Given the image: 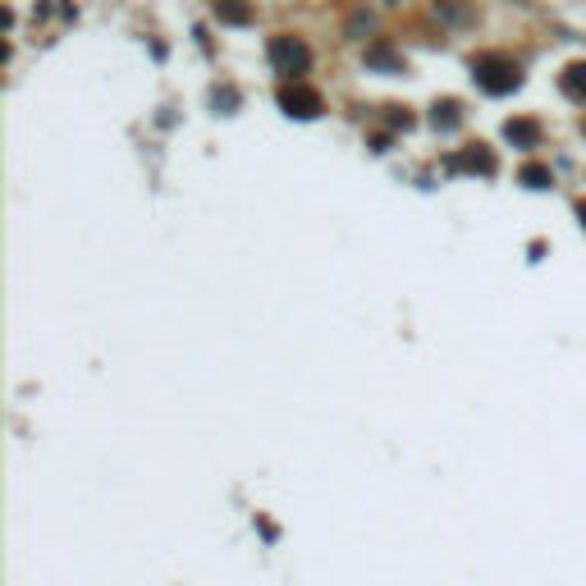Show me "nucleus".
<instances>
[{"label":"nucleus","instance_id":"nucleus-8","mask_svg":"<svg viewBox=\"0 0 586 586\" xmlns=\"http://www.w3.org/2000/svg\"><path fill=\"white\" fill-rule=\"evenodd\" d=\"M431 124H435L440 133H454L458 124H463V110H458V101H435Z\"/></svg>","mask_w":586,"mask_h":586},{"label":"nucleus","instance_id":"nucleus-5","mask_svg":"<svg viewBox=\"0 0 586 586\" xmlns=\"http://www.w3.org/2000/svg\"><path fill=\"white\" fill-rule=\"evenodd\" d=\"M211 10H216V19L225 23V28H248V23L257 19L252 0H211Z\"/></svg>","mask_w":586,"mask_h":586},{"label":"nucleus","instance_id":"nucleus-6","mask_svg":"<svg viewBox=\"0 0 586 586\" xmlns=\"http://www.w3.org/2000/svg\"><path fill=\"white\" fill-rule=\"evenodd\" d=\"M559 87H564V97L577 101V106H586V60H577V65H568L564 74H559Z\"/></svg>","mask_w":586,"mask_h":586},{"label":"nucleus","instance_id":"nucleus-3","mask_svg":"<svg viewBox=\"0 0 586 586\" xmlns=\"http://www.w3.org/2000/svg\"><path fill=\"white\" fill-rule=\"evenodd\" d=\"M280 110H284V115H293V120H316V115L326 110V97L298 78V83H284L280 87Z\"/></svg>","mask_w":586,"mask_h":586},{"label":"nucleus","instance_id":"nucleus-10","mask_svg":"<svg viewBox=\"0 0 586 586\" xmlns=\"http://www.w3.org/2000/svg\"><path fill=\"white\" fill-rule=\"evenodd\" d=\"M577 225L586 229V197H577Z\"/></svg>","mask_w":586,"mask_h":586},{"label":"nucleus","instance_id":"nucleus-4","mask_svg":"<svg viewBox=\"0 0 586 586\" xmlns=\"http://www.w3.org/2000/svg\"><path fill=\"white\" fill-rule=\"evenodd\" d=\"M449 170H472V174H495V152H490L486 142H472V147H463L458 156H449Z\"/></svg>","mask_w":586,"mask_h":586},{"label":"nucleus","instance_id":"nucleus-1","mask_svg":"<svg viewBox=\"0 0 586 586\" xmlns=\"http://www.w3.org/2000/svg\"><path fill=\"white\" fill-rule=\"evenodd\" d=\"M472 78H477V87L486 97H509V92L522 87V65L504 51H481L472 60Z\"/></svg>","mask_w":586,"mask_h":586},{"label":"nucleus","instance_id":"nucleus-2","mask_svg":"<svg viewBox=\"0 0 586 586\" xmlns=\"http://www.w3.org/2000/svg\"><path fill=\"white\" fill-rule=\"evenodd\" d=\"M266 60H271V69L280 78H298L312 69V51H307V42L303 37H293V33H280V37H271V46H266Z\"/></svg>","mask_w":586,"mask_h":586},{"label":"nucleus","instance_id":"nucleus-7","mask_svg":"<svg viewBox=\"0 0 586 586\" xmlns=\"http://www.w3.org/2000/svg\"><path fill=\"white\" fill-rule=\"evenodd\" d=\"M504 138H509L513 147H541V124H536V120H522V115H518V120L504 124Z\"/></svg>","mask_w":586,"mask_h":586},{"label":"nucleus","instance_id":"nucleus-9","mask_svg":"<svg viewBox=\"0 0 586 586\" xmlns=\"http://www.w3.org/2000/svg\"><path fill=\"white\" fill-rule=\"evenodd\" d=\"M518 179H522V184H527V188H536V193H541V188H554V170H550V165H522V170H518Z\"/></svg>","mask_w":586,"mask_h":586}]
</instances>
